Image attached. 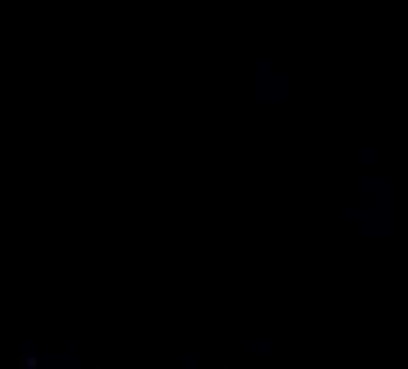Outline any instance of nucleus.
Here are the masks:
<instances>
[]
</instances>
